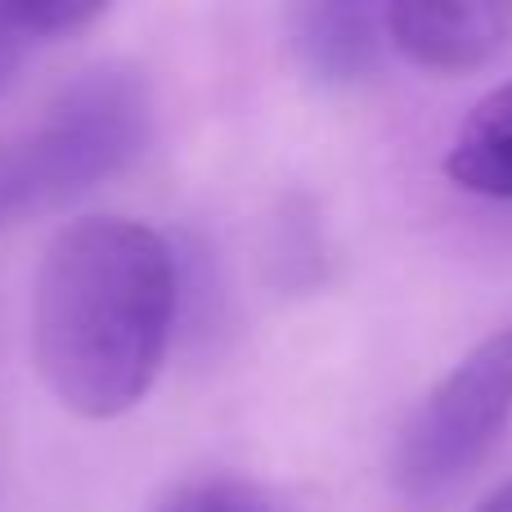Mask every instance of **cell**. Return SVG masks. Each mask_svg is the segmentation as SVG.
Here are the masks:
<instances>
[{"label":"cell","mask_w":512,"mask_h":512,"mask_svg":"<svg viewBox=\"0 0 512 512\" xmlns=\"http://www.w3.org/2000/svg\"><path fill=\"white\" fill-rule=\"evenodd\" d=\"M176 301L180 274L162 234L117 216L68 225L32 301V351L54 400L81 418L140 405L167 360Z\"/></svg>","instance_id":"1"},{"label":"cell","mask_w":512,"mask_h":512,"mask_svg":"<svg viewBox=\"0 0 512 512\" xmlns=\"http://www.w3.org/2000/svg\"><path fill=\"white\" fill-rule=\"evenodd\" d=\"M382 14L364 5H310L297 14V59L324 86H355L378 68Z\"/></svg>","instance_id":"5"},{"label":"cell","mask_w":512,"mask_h":512,"mask_svg":"<svg viewBox=\"0 0 512 512\" xmlns=\"http://www.w3.org/2000/svg\"><path fill=\"white\" fill-rule=\"evenodd\" d=\"M477 512H512V481H504V486H499L495 495H490Z\"/></svg>","instance_id":"9"},{"label":"cell","mask_w":512,"mask_h":512,"mask_svg":"<svg viewBox=\"0 0 512 512\" xmlns=\"http://www.w3.org/2000/svg\"><path fill=\"white\" fill-rule=\"evenodd\" d=\"M445 171L459 189L512 203V81L477 99L450 144Z\"/></svg>","instance_id":"6"},{"label":"cell","mask_w":512,"mask_h":512,"mask_svg":"<svg viewBox=\"0 0 512 512\" xmlns=\"http://www.w3.org/2000/svg\"><path fill=\"white\" fill-rule=\"evenodd\" d=\"M158 512H292L274 490L243 477H203L185 481L158 504Z\"/></svg>","instance_id":"8"},{"label":"cell","mask_w":512,"mask_h":512,"mask_svg":"<svg viewBox=\"0 0 512 512\" xmlns=\"http://www.w3.org/2000/svg\"><path fill=\"white\" fill-rule=\"evenodd\" d=\"M387 41L432 72H468L508 45L512 5L499 0H405L382 9Z\"/></svg>","instance_id":"4"},{"label":"cell","mask_w":512,"mask_h":512,"mask_svg":"<svg viewBox=\"0 0 512 512\" xmlns=\"http://www.w3.org/2000/svg\"><path fill=\"white\" fill-rule=\"evenodd\" d=\"M512 418V324L481 342L409 418L396 450V481L436 495L463 481Z\"/></svg>","instance_id":"3"},{"label":"cell","mask_w":512,"mask_h":512,"mask_svg":"<svg viewBox=\"0 0 512 512\" xmlns=\"http://www.w3.org/2000/svg\"><path fill=\"white\" fill-rule=\"evenodd\" d=\"M153 140V99L135 68H90L0 149V221H32L122 176Z\"/></svg>","instance_id":"2"},{"label":"cell","mask_w":512,"mask_h":512,"mask_svg":"<svg viewBox=\"0 0 512 512\" xmlns=\"http://www.w3.org/2000/svg\"><path fill=\"white\" fill-rule=\"evenodd\" d=\"M104 5L95 0H0V95L18 81L36 50L95 23Z\"/></svg>","instance_id":"7"}]
</instances>
